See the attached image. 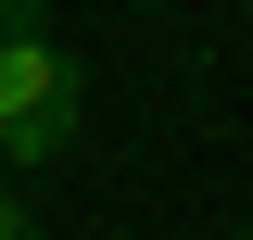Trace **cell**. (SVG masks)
<instances>
[{
    "label": "cell",
    "instance_id": "obj_1",
    "mask_svg": "<svg viewBox=\"0 0 253 240\" xmlns=\"http://www.w3.org/2000/svg\"><path fill=\"white\" fill-rule=\"evenodd\" d=\"M76 126H89V76L63 51L51 0H0V164L38 177V164L76 152Z\"/></svg>",
    "mask_w": 253,
    "mask_h": 240
},
{
    "label": "cell",
    "instance_id": "obj_2",
    "mask_svg": "<svg viewBox=\"0 0 253 240\" xmlns=\"http://www.w3.org/2000/svg\"><path fill=\"white\" fill-rule=\"evenodd\" d=\"M0 240H38V215H26V202H13V190H0Z\"/></svg>",
    "mask_w": 253,
    "mask_h": 240
}]
</instances>
